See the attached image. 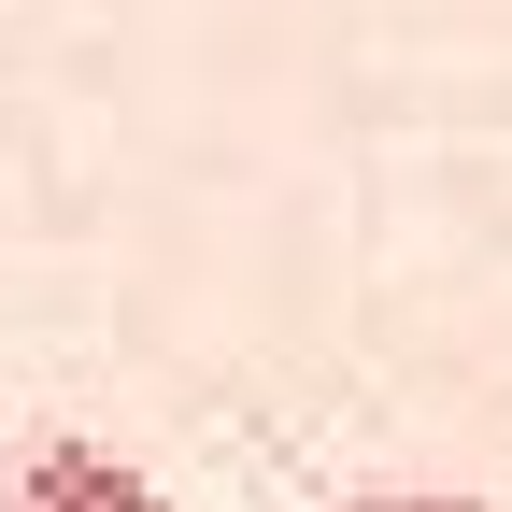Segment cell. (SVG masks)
<instances>
[{
	"label": "cell",
	"mask_w": 512,
	"mask_h": 512,
	"mask_svg": "<svg viewBox=\"0 0 512 512\" xmlns=\"http://www.w3.org/2000/svg\"><path fill=\"white\" fill-rule=\"evenodd\" d=\"M15 512H171V498L128 470L114 441H86V427H43L29 456H15Z\"/></svg>",
	"instance_id": "cell-1"
},
{
	"label": "cell",
	"mask_w": 512,
	"mask_h": 512,
	"mask_svg": "<svg viewBox=\"0 0 512 512\" xmlns=\"http://www.w3.org/2000/svg\"><path fill=\"white\" fill-rule=\"evenodd\" d=\"M342 512H484V498H441V484H384V498H342Z\"/></svg>",
	"instance_id": "cell-2"
}]
</instances>
